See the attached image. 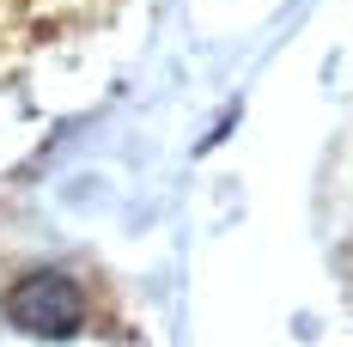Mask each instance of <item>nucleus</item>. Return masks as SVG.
Listing matches in <instances>:
<instances>
[{"label":"nucleus","instance_id":"1","mask_svg":"<svg viewBox=\"0 0 353 347\" xmlns=\"http://www.w3.org/2000/svg\"><path fill=\"white\" fill-rule=\"evenodd\" d=\"M6 323L25 335H43V341H68L85 323V293L61 268H37L6 293Z\"/></svg>","mask_w":353,"mask_h":347}]
</instances>
